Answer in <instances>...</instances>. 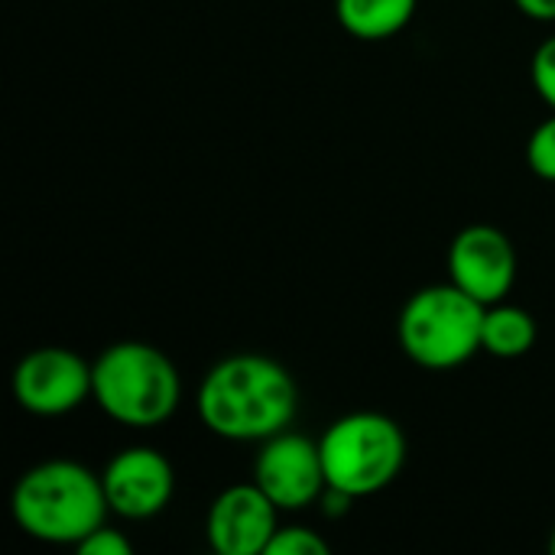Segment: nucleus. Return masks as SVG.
I'll use <instances>...</instances> for the list:
<instances>
[{
  "label": "nucleus",
  "mask_w": 555,
  "mask_h": 555,
  "mask_svg": "<svg viewBox=\"0 0 555 555\" xmlns=\"http://www.w3.org/2000/svg\"><path fill=\"white\" fill-rule=\"evenodd\" d=\"M198 420L228 442H267L286 433L299 410L293 374L263 354H231L198 384Z\"/></svg>",
  "instance_id": "obj_1"
},
{
  "label": "nucleus",
  "mask_w": 555,
  "mask_h": 555,
  "mask_svg": "<svg viewBox=\"0 0 555 555\" xmlns=\"http://www.w3.org/2000/svg\"><path fill=\"white\" fill-rule=\"evenodd\" d=\"M10 514L16 527L39 543L78 546L88 533L104 527L111 507L101 475L78 462L52 459L16 481Z\"/></svg>",
  "instance_id": "obj_2"
},
{
  "label": "nucleus",
  "mask_w": 555,
  "mask_h": 555,
  "mask_svg": "<svg viewBox=\"0 0 555 555\" xmlns=\"http://www.w3.org/2000/svg\"><path fill=\"white\" fill-rule=\"evenodd\" d=\"M98 410L130 429L163 426L179 400L182 380L176 364L146 341H117L94 361V393Z\"/></svg>",
  "instance_id": "obj_3"
},
{
  "label": "nucleus",
  "mask_w": 555,
  "mask_h": 555,
  "mask_svg": "<svg viewBox=\"0 0 555 555\" xmlns=\"http://www.w3.org/2000/svg\"><path fill=\"white\" fill-rule=\"evenodd\" d=\"M488 306L462 286L436 283L413 293L400 312L397 338L403 354L426 371H452L481 351Z\"/></svg>",
  "instance_id": "obj_4"
},
{
  "label": "nucleus",
  "mask_w": 555,
  "mask_h": 555,
  "mask_svg": "<svg viewBox=\"0 0 555 555\" xmlns=\"http://www.w3.org/2000/svg\"><path fill=\"white\" fill-rule=\"evenodd\" d=\"M325 481L345 494L371 498L397 481L406 462V436L384 413H348L319 439Z\"/></svg>",
  "instance_id": "obj_5"
},
{
  "label": "nucleus",
  "mask_w": 555,
  "mask_h": 555,
  "mask_svg": "<svg viewBox=\"0 0 555 555\" xmlns=\"http://www.w3.org/2000/svg\"><path fill=\"white\" fill-rule=\"evenodd\" d=\"M94 393V364L72 348H36L13 371V400L33 416H65Z\"/></svg>",
  "instance_id": "obj_6"
},
{
  "label": "nucleus",
  "mask_w": 555,
  "mask_h": 555,
  "mask_svg": "<svg viewBox=\"0 0 555 555\" xmlns=\"http://www.w3.org/2000/svg\"><path fill=\"white\" fill-rule=\"evenodd\" d=\"M254 481L286 514L312 507L328 488L319 442L289 429L270 436L254 459Z\"/></svg>",
  "instance_id": "obj_7"
},
{
  "label": "nucleus",
  "mask_w": 555,
  "mask_h": 555,
  "mask_svg": "<svg viewBox=\"0 0 555 555\" xmlns=\"http://www.w3.org/2000/svg\"><path fill=\"white\" fill-rule=\"evenodd\" d=\"M449 276L485 306L504 302L517 283V250L494 224H468L449 247Z\"/></svg>",
  "instance_id": "obj_8"
},
{
  "label": "nucleus",
  "mask_w": 555,
  "mask_h": 555,
  "mask_svg": "<svg viewBox=\"0 0 555 555\" xmlns=\"http://www.w3.org/2000/svg\"><path fill=\"white\" fill-rule=\"evenodd\" d=\"M111 514L124 520H150L166 511L176 491L172 465L150 446L120 449L101 472Z\"/></svg>",
  "instance_id": "obj_9"
},
{
  "label": "nucleus",
  "mask_w": 555,
  "mask_h": 555,
  "mask_svg": "<svg viewBox=\"0 0 555 555\" xmlns=\"http://www.w3.org/2000/svg\"><path fill=\"white\" fill-rule=\"evenodd\" d=\"M280 530V507L260 491L257 481L224 488L205 520L208 546L218 555H267Z\"/></svg>",
  "instance_id": "obj_10"
},
{
  "label": "nucleus",
  "mask_w": 555,
  "mask_h": 555,
  "mask_svg": "<svg viewBox=\"0 0 555 555\" xmlns=\"http://www.w3.org/2000/svg\"><path fill=\"white\" fill-rule=\"evenodd\" d=\"M420 0H335L341 29L364 42H384L410 26Z\"/></svg>",
  "instance_id": "obj_11"
},
{
  "label": "nucleus",
  "mask_w": 555,
  "mask_h": 555,
  "mask_svg": "<svg viewBox=\"0 0 555 555\" xmlns=\"http://www.w3.org/2000/svg\"><path fill=\"white\" fill-rule=\"evenodd\" d=\"M537 345V322L527 309L494 302L485 312V328H481V351L501 361H514L530 354Z\"/></svg>",
  "instance_id": "obj_12"
},
{
  "label": "nucleus",
  "mask_w": 555,
  "mask_h": 555,
  "mask_svg": "<svg viewBox=\"0 0 555 555\" xmlns=\"http://www.w3.org/2000/svg\"><path fill=\"white\" fill-rule=\"evenodd\" d=\"M267 555H328V543L309 527H280L267 546Z\"/></svg>",
  "instance_id": "obj_13"
},
{
  "label": "nucleus",
  "mask_w": 555,
  "mask_h": 555,
  "mask_svg": "<svg viewBox=\"0 0 555 555\" xmlns=\"http://www.w3.org/2000/svg\"><path fill=\"white\" fill-rule=\"evenodd\" d=\"M527 163H530V169H533L540 179L555 182V114L553 117H546V120L530 133Z\"/></svg>",
  "instance_id": "obj_14"
},
{
  "label": "nucleus",
  "mask_w": 555,
  "mask_h": 555,
  "mask_svg": "<svg viewBox=\"0 0 555 555\" xmlns=\"http://www.w3.org/2000/svg\"><path fill=\"white\" fill-rule=\"evenodd\" d=\"M530 78H533L537 94L555 111V36L537 46L533 62H530Z\"/></svg>",
  "instance_id": "obj_15"
},
{
  "label": "nucleus",
  "mask_w": 555,
  "mask_h": 555,
  "mask_svg": "<svg viewBox=\"0 0 555 555\" xmlns=\"http://www.w3.org/2000/svg\"><path fill=\"white\" fill-rule=\"evenodd\" d=\"M81 555H133V543L120 533V530H111L107 524L98 527L94 533H88L78 546Z\"/></svg>",
  "instance_id": "obj_16"
},
{
  "label": "nucleus",
  "mask_w": 555,
  "mask_h": 555,
  "mask_svg": "<svg viewBox=\"0 0 555 555\" xmlns=\"http://www.w3.org/2000/svg\"><path fill=\"white\" fill-rule=\"evenodd\" d=\"M319 504H322V514H325V517H345V514L351 511L354 498L345 494V491H338V488H325L322 498H319Z\"/></svg>",
  "instance_id": "obj_17"
},
{
  "label": "nucleus",
  "mask_w": 555,
  "mask_h": 555,
  "mask_svg": "<svg viewBox=\"0 0 555 555\" xmlns=\"http://www.w3.org/2000/svg\"><path fill=\"white\" fill-rule=\"evenodd\" d=\"M517 10L537 23H555V0H514Z\"/></svg>",
  "instance_id": "obj_18"
},
{
  "label": "nucleus",
  "mask_w": 555,
  "mask_h": 555,
  "mask_svg": "<svg viewBox=\"0 0 555 555\" xmlns=\"http://www.w3.org/2000/svg\"><path fill=\"white\" fill-rule=\"evenodd\" d=\"M550 553L555 555V530H553V540H550Z\"/></svg>",
  "instance_id": "obj_19"
}]
</instances>
